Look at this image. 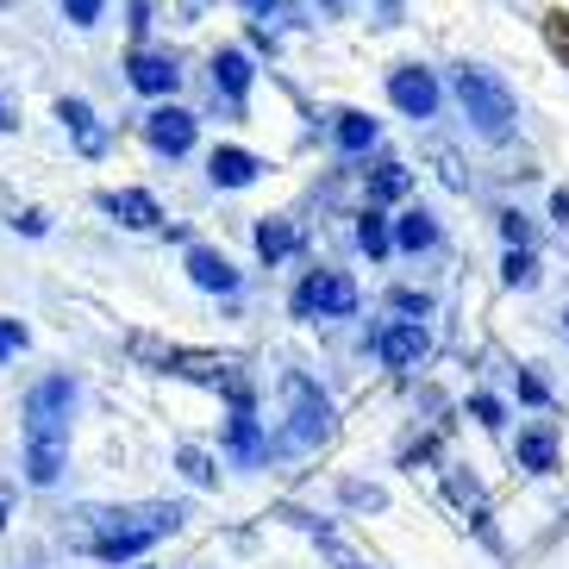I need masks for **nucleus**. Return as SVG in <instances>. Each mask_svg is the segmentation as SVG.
<instances>
[{
    "instance_id": "f257e3e1",
    "label": "nucleus",
    "mask_w": 569,
    "mask_h": 569,
    "mask_svg": "<svg viewBox=\"0 0 569 569\" xmlns=\"http://www.w3.org/2000/svg\"><path fill=\"white\" fill-rule=\"evenodd\" d=\"M182 507L176 501H144V507H113V513H88V526L76 532V545H82L88 557H101V563H132V557H144L157 545V538H169L176 526H182Z\"/></svg>"
},
{
    "instance_id": "f03ea898",
    "label": "nucleus",
    "mask_w": 569,
    "mask_h": 569,
    "mask_svg": "<svg viewBox=\"0 0 569 569\" xmlns=\"http://www.w3.org/2000/svg\"><path fill=\"white\" fill-rule=\"evenodd\" d=\"M69 413H76V388L69 376H51L26 395V476L38 488H51L63 476V451H69Z\"/></svg>"
},
{
    "instance_id": "7ed1b4c3",
    "label": "nucleus",
    "mask_w": 569,
    "mask_h": 569,
    "mask_svg": "<svg viewBox=\"0 0 569 569\" xmlns=\"http://www.w3.org/2000/svg\"><path fill=\"white\" fill-rule=\"evenodd\" d=\"M126 351H132V363L157 369V376H182V382L226 388V395H232V407H251V382H244L238 357L188 351V345H163V338H151V332H132V338H126Z\"/></svg>"
},
{
    "instance_id": "20e7f679",
    "label": "nucleus",
    "mask_w": 569,
    "mask_h": 569,
    "mask_svg": "<svg viewBox=\"0 0 569 569\" xmlns=\"http://www.w3.org/2000/svg\"><path fill=\"white\" fill-rule=\"evenodd\" d=\"M457 101H463L469 126L482 138L513 132V94H507L501 76H488V69H457Z\"/></svg>"
},
{
    "instance_id": "39448f33",
    "label": "nucleus",
    "mask_w": 569,
    "mask_h": 569,
    "mask_svg": "<svg viewBox=\"0 0 569 569\" xmlns=\"http://www.w3.org/2000/svg\"><path fill=\"white\" fill-rule=\"evenodd\" d=\"M282 395H288V445H326L332 438V401L307 376H288Z\"/></svg>"
},
{
    "instance_id": "423d86ee",
    "label": "nucleus",
    "mask_w": 569,
    "mask_h": 569,
    "mask_svg": "<svg viewBox=\"0 0 569 569\" xmlns=\"http://www.w3.org/2000/svg\"><path fill=\"white\" fill-rule=\"evenodd\" d=\"M357 307V282L351 276H338V269H319L295 288V313L301 319H345Z\"/></svg>"
},
{
    "instance_id": "0eeeda50",
    "label": "nucleus",
    "mask_w": 569,
    "mask_h": 569,
    "mask_svg": "<svg viewBox=\"0 0 569 569\" xmlns=\"http://www.w3.org/2000/svg\"><path fill=\"white\" fill-rule=\"evenodd\" d=\"M388 101L401 107L407 119H432V113H438V82H432V69H419V63L395 69V76H388Z\"/></svg>"
},
{
    "instance_id": "6e6552de",
    "label": "nucleus",
    "mask_w": 569,
    "mask_h": 569,
    "mask_svg": "<svg viewBox=\"0 0 569 569\" xmlns=\"http://www.w3.org/2000/svg\"><path fill=\"white\" fill-rule=\"evenodd\" d=\"M426 351H432V338H426L419 319H401V326H382V332H376V357H382L388 369H413Z\"/></svg>"
},
{
    "instance_id": "1a4fd4ad",
    "label": "nucleus",
    "mask_w": 569,
    "mask_h": 569,
    "mask_svg": "<svg viewBox=\"0 0 569 569\" xmlns=\"http://www.w3.org/2000/svg\"><path fill=\"white\" fill-rule=\"evenodd\" d=\"M144 138H151L163 157L194 151V113H182V107H157V113H144Z\"/></svg>"
},
{
    "instance_id": "9d476101",
    "label": "nucleus",
    "mask_w": 569,
    "mask_h": 569,
    "mask_svg": "<svg viewBox=\"0 0 569 569\" xmlns=\"http://www.w3.org/2000/svg\"><path fill=\"white\" fill-rule=\"evenodd\" d=\"M126 82H132L138 94H176L182 69H176V57H163V51H132L126 57Z\"/></svg>"
},
{
    "instance_id": "9b49d317",
    "label": "nucleus",
    "mask_w": 569,
    "mask_h": 569,
    "mask_svg": "<svg viewBox=\"0 0 569 569\" xmlns=\"http://www.w3.org/2000/svg\"><path fill=\"white\" fill-rule=\"evenodd\" d=\"M101 207L119 219V226H132V232H151V226H163V207H157L144 188H113V194H101Z\"/></svg>"
},
{
    "instance_id": "f8f14e48",
    "label": "nucleus",
    "mask_w": 569,
    "mask_h": 569,
    "mask_svg": "<svg viewBox=\"0 0 569 569\" xmlns=\"http://www.w3.org/2000/svg\"><path fill=\"white\" fill-rule=\"evenodd\" d=\"M451 501L463 507V519H469V526H476V532H482L488 545L501 551V538H495V519H488V495H482V482H476L469 469H451Z\"/></svg>"
},
{
    "instance_id": "ddd939ff",
    "label": "nucleus",
    "mask_w": 569,
    "mask_h": 569,
    "mask_svg": "<svg viewBox=\"0 0 569 569\" xmlns=\"http://www.w3.org/2000/svg\"><path fill=\"white\" fill-rule=\"evenodd\" d=\"M257 157L251 151H238V144H219L213 157H207V176H213V188H251L257 182Z\"/></svg>"
},
{
    "instance_id": "4468645a",
    "label": "nucleus",
    "mask_w": 569,
    "mask_h": 569,
    "mask_svg": "<svg viewBox=\"0 0 569 569\" xmlns=\"http://www.w3.org/2000/svg\"><path fill=\"white\" fill-rule=\"evenodd\" d=\"M188 276H194L207 295H238V269L226 263L219 251H207V244H194V251H188Z\"/></svg>"
},
{
    "instance_id": "2eb2a0df",
    "label": "nucleus",
    "mask_w": 569,
    "mask_h": 569,
    "mask_svg": "<svg viewBox=\"0 0 569 569\" xmlns=\"http://www.w3.org/2000/svg\"><path fill=\"white\" fill-rule=\"evenodd\" d=\"M57 119H63L69 132H76V144H82V157H107V132L94 126V113H88V101H57Z\"/></svg>"
},
{
    "instance_id": "dca6fc26",
    "label": "nucleus",
    "mask_w": 569,
    "mask_h": 569,
    "mask_svg": "<svg viewBox=\"0 0 569 569\" xmlns=\"http://www.w3.org/2000/svg\"><path fill=\"white\" fill-rule=\"evenodd\" d=\"M213 88L232 107H244V88H251V57H244V51H219L213 57Z\"/></svg>"
},
{
    "instance_id": "f3484780",
    "label": "nucleus",
    "mask_w": 569,
    "mask_h": 569,
    "mask_svg": "<svg viewBox=\"0 0 569 569\" xmlns=\"http://www.w3.org/2000/svg\"><path fill=\"white\" fill-rule=\"evenodd\" d=\"M519 469H538V476H545V469H557V426H545V419H538V426H526V432H519Z\"/></svg>"
},
{
    "instance_id": "a211bd4d",
    "label": "nucleus",
    "mask_w": 569,
    "mask_h": 569,
    "mask_svg": "<svg viewBox=\"0 0 569 569\" xmlns=\"http://www.w3.org/2000/svg\"><path fill=\"white\" fill-rule=\"evenodd\" d=\"M226 438H232V457H238V463H263L269 445H263V432H257V413H251V407H238V413H232Z\"/></svg>"
},
{
    "instance_id": "6ab92c4d",
    "label": "nucleus",
    "mask_w": 569,
    "mask_h": 569,
    "mask_svg": "<svg viewBox=\"0 0 569 569\" xmlns=\"http://www.w3.org/2000/svg\"><path fill=\"white\" fill-rule=\"evenodd\" d=\"M332 138H338V151H345V157H357V151L376 144V119H369V113H338Z\"/></svg>"
},
{
    "instance_id": "aec40b11",
    "label": "nucleus",
    "mask_w": 569,
    "mask_h": 569,
    "mask_svg": "<svg viewBox=\"0 0 569 569\" xmlns=\"http://www.w3.org/2000/svg\"><path fill=\"white\" fill-rule=\"evenodd\" d=\"M288 251H295V226H288V219H263V226H257V257H263V263H282Z\"/></svg>"
},
{
    "instance_id": "412c9836",
    "label": "nucleus",
    "mask_w": 569,
    "mask_h": 569,
    "mask_svg": "<svg viewBox=\"0 0 569 569\" xmlns=\"http://www.w3.org/2000/svg\"><path fill=\"white\" fill-rule=\"evenodd\" d=\"M407 188H413V176H407V163H382L376 176H369V201H401Z\"/></svg>"
},
{
    "instance_id": "4be33fe9",
    "label": "nucleus",
    "mask_w": 569,
    "mask_h": 569,
    "mask_svg": "<svg viewBox=\"0 0 569 569\" xmlns=\"http://www.w3.org/2000/svg\"><path fill=\"white\" fill-rule=\"evenodd\" d=\"M395 244H401V251H426V244H438L432 213H407L401 226H395Z\"/></svg>"
},
{
    "instance_id": "5701e85b",
    "label": "nucleus",
    "mask_w": 569,
    "mask_h": 569,
    "mask_svg": "<svg viewBox=\"0 0 569 569\" xmlns=\"http://www.w3.org/2000/svg\"><path fill=\"white\" fill-rule=\"evenodd\" d=\"M357 244H363L369 257H388V244H395V232H388V219L376 213V207H369V213L357 219Z\"/></svg>"
},
{
    "instance_id": "b1692460",
    "label": "nucleus",
    "mask_w": 569,
    "mask_h": 569,
    "mask_svg": "<svg viewBox=\"0 0 569 569\" xmlns=\"http://www.w3.org/2000/svg\"><path fill=\"white\" fill-rule=\"evenodd\" d=\"M176 463H182V476H188L194 488H213V482H219L213 457H207V451H194V445H182V451H176Z\"/></svg>"
},
{
    "instance_id": "393cba45",
    "label": "nucleus",
    "mask_w": 569,
    "mask_h": 569,
    "mask_svg": "<svg viewBox=\"0 0 569 569\" xmlns=\"http://www.w3.org/2000/svg\"><path fill=\"white\" fill-rule=\"evenodd\" d=\"M545 44H551V57L569 69V7H551V13H545Z\"/></svg>"
},
{
    "instance_id": "a878e982",
    "label": "nucleus",
    "mask_w": 569,
    "mask_h": 569,
    "mask_svg": "<svg viewBox=\"0 0 569 569\" xmlns=\"http://www.w3.org/2000/svg\"><path fill=\"white\" fill-rule=\"evenodd\" d=\"M501 282H507V288H532V282H538V263H532V251H507V263H501Z\"/></svg>"
},
{
    "instance_id": "bb28decb",
    "label": "nucleus",
    "mask_w": 569,
    "mask_h": 569,
    "mask_svg": "<svg viewBox=\"0 0 569 569\" xmlns=\"http://www.w3.org/2000/svg\"><path fill=\"white\" fill-rule=\"evenodd\" d=\"M501 232H507L513 251H526V244H532V219H526V213H501Z\"/></svg>"
},
{
    "instance_id": "cd10ccee",
    "label": "nucleus",
    "mask_w": 569,
    "mask_h": 569,
    "mask_svg": "<svg viewBox=\"0 0 569 569\" xmlns=\"http://www.w3.org/2000/svg\"><path fill=\"white\" fill-rule=\"evenodd\" d=\"M319 545H326V551L338 557V569H369L363 557H351V551H345V538H332V532H319Z\"/></svg>"
},
{
    "instance_id": "c85d7f7f",
    "label": "nucleus",
    "mask_w": 569,
    "mask_h": 569,
    "mask_svg": "<svg viewBox=\"0 0 569 569\" xmlns=\"http://www.w3.org/2000/svg\"><path fill=\"white\" fill-rule=\"evenodd\" d=\"M107 0H63V13L76 19V26H94V13H101Z\"/></svg>"
},
{
    "instance_id": "c756f323",
    "label": "nucleus",
    "mask_w": 569,
    "mask_h": 569,
    "mask_svg": "<svg viewBox=\"0 0 569 569\" xmlns=\"http://www.w3.org/2000/svg\"><path fill=\"white\" fill-rule=\"evenodd\" d=\"M19 345H26V326L19 319H0V357H13Z\"/></svg>"
},
{
    "instance_id": "7c9ffc66",
    "label": "nucleus",
    "mask_w": 569,
    "mask_h": 569,
    "mask_svg": "<svg viewBox=\"0 0 569 569\" xmlns=\"http://www.w3.org/2000/svg\"><path fill=\"white\" fill-rule=\"evenodd\" d=\"M469 413L482 419V426H501V407L488 401V395H476V401H469Z\"/></svg>"
},
{
    "instance_id": "2f4dec72",
    "label": "nucleus",
    "mask_w": 569,
    "mask_h": 569,
    "mask_svg": "<svg viewBox=\"0 0 569 569\" xmlns=\"http://www.w3.org/2000/svg\"><path fill=\"white\" fill-rule=\"evenodd\" d=\"M13 226H19V232H26V238H38V232H44V213H19Z\"/></svg>"
},
{
    "instance_id": "473e14b6",
    "label": "nucleus",
    "mask_w": 569,
    "mask_h": 569,
    "mask_svg": "<svg viewBox=\"0 0 569 569\" xmlns=\"http://www.w3.org/2000/svg\"><path fill=\"white\" fill-rule=\"evenodd\" d=\"M395 307H401V313H419V319H426V295H395Z\"/></svg>"
},
{
    "instance_id": "72a5a7b5",
    "label": "nucleus",
    "mask_w": 569,
    "mask_h": 569,
    "mask_svg": "<svg viewBox=\"0 0 569 569\" xmlns=\"http://www.w3.org/2000/svg\"><path fill=\"white\" fill-rule=\"evenodd\" d=\"M551 213H557V226H569V188H557V201H551Z\"/></svg>"
},
{
    "instance_id": "f704fd0d",
    "label": "nucleus",
    "mask_w": 569,
    "mask_h": 569,
    "mask_svg": "<svg viewBox=\"0 0 569 569\" xmlns=\"http://www.w3.org/2000/svg\"><path fill=\"white\" fill-rule=\"evenodd\" d=\"M13 126H19V113H13L7 101H0V132H13Z\"/></svg>"
},
{
    "instance_id": "c9c22d12",
    "label": "nucleus",
    "mask_w": 569,
    "mask_h": 569,
    "mask_svg": "<svg viewBox=\"0 0 569 569\" xmlns=\"http://www.w3.org/2000/svg\"><path fill=\"white\" fill-rule=\"evenodd\" d=\"M7 507H13V495H0V526H7Z\"/></svg>"
},
{
    "instance_id": "e433bc0d",
    "label": "nucleus",
    "mask_w": 569,
    "mask_h": 569,
    "mask_svg": "<svg viewBox=\"0 0 569 569\" xmlns=\"http://www.w3.org/2000/svg\"><path fill=\"white\" fill-rule=\"evenodd\" d=\"M319 7H326V13H338V0H319Z\"/></svg>"
},
{
    "instance_id": "4c0bfd02",
    "label": "nucleus",
    "mask_w": 569,
    "mask_h": 569,
    "mask_svg": "<svg viewBox=\"0 0 569 569\" xmlns=\"http://www.w3.org/2000/svg\"><path fill=\"white\" fill-rule=\"evenodd\" d=\"M563 319H569V313H563Z\"/></svg>"
}]
</instances>
